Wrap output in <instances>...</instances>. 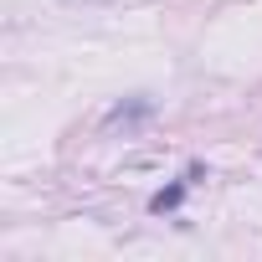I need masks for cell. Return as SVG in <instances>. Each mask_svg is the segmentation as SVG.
<instances>
[{
    "mask_svg": "<svg viewBox=\"0 0 262 262\" xmlns=\"http://www.w3.org/2000/svg\"><path fill=\"white\" fill-rule=\"evenodd\" d=\"M185 201V185H165V190H155V201H149V211L155 216H165V211H175Z\"/></svg>",
    "mask_w": 262,
    "mask_h": 262,
    "instance_id": "7a4b0ae2",
    "label": "cell"
},
{
    "mask_svg": "<svg viewBox=\"0 0 262 262\" xmlns=\"http://www.w3.org/2000/svg\"><path fill=\"white\" fill-rule=\"evenodd\" d=\"M149 113H155V103H149V98H134V103H118V108L108 113V123H113V128H118V123H144Z\"/></svg>",
    "mask_w": 262,
    "mask_h": 262,
    "instance_id": "6da1fadb",
    "label": "cell"
}]
</instances>
